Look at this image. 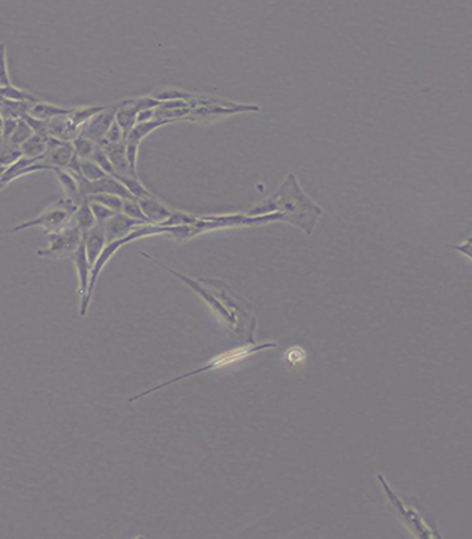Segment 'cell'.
Instances as JSON below:
<instances>
[{
  "label": "cell",
  "mask_w": 472,
  "mask_h": 539,
  "mask_svg": "<svg viewBox=\"0 0 472 539\" xmlns=\"http://www.w3.org/2000/svg\"><path fill=\"white\" fill-rule=\"evenodd\" d=\"M77 206L69 201L68 198L57 201L56 204H52L47 210H44V213L39 215L36 219H31L29 222H24L15 228L9 231V234H14V232H20L26 228L31 227H42L45 229L47 234H51V232H56L62 228H65L69 222L72 220V216L76 215Z\"/></svg>",
  "instance_id": "obj_1"
},
{
  "label": "cell",
  "mask_w": 472,
  "mask_h": 539,
  "mask_svg": "<svg viewBox=\"0 0 472 539\" xmlns=\"http://www.w3.org/2000/svg\"><path fill=\"white\" fill-rule=\"evenodd\" d=\"M48 240H50L48 247L39 250L38 255L44 258H51V259H60V258L73 255V253H76L81 246L84 237H83V232L69 222L65 228L48 234Z\"/></svg>",
  "instance_id": "obj_2"
},
{
  "label": "cell",
  "mask_w": 472,
  "mask_h": 539,
  "mask_svg": "<svg viewBox=\"0 0 472 539\" xmlns=\"http://www.w3.org/2000/svg\"><path fill=\"white\" fill-rule=\"evenodd\" d=\"M275 346H276V343H266V345H258V346L252 345V346H248V347H240V350H236V351H231V352L222 354L220 357H217L216 359H213L212 363H208L207 366H204V367H201V368H196V370H194V372H189V373H186V375L178 376V378H176V379H173V380H168V382H164V384L157 385V387H155V388H152V389H147V391H144V393H141V394H138V396L132 397L129 401L132 403V401L138 400V398H141V397H144V396H149V394L155 393V391H157V389H162L164 387H168V385H171V384H176V382H178V380L186 379V378H191V376H195V375H199V373H203V372H208V370H213V368H217V367L229 366V364H233V363H237L238 359L245 358V357H248V355H250V354L258 352V351H261V350H267V347H275Z\"/></svg>",
  "instance_id": "obj_3"
},
{
  "label": "cell",
  "mask_w": 472,
  "mask_h": 539,
  "mask_svg": "<svg viewBox=\"0 0 472 539\" xmlns=\"http://www.w3.org/2000/svg\"><path fill=\"white\" fill-rule=\"evenodd\" d=\"M378 478H380L384 490L388 494V498H390L393 505L399 510V512H401V515L403 517L405 522L409 524V527H411V529L414 531V533L417 536H422V538H432V536H435V538H439L438 532L432 531V527L427 526V522L424 520V517H423L422 512H420L417 508H406V506L403 505V502L399 499V496L394 494V491L390 487H388V484L384 481V478L381 477V475Z\"/></svg>",
  "instance_id": "obj_4"
},
{
  "label": "cell",
  "mask_w": 472,
  "mask_h": 539,
  "mask_svg": "<svg viewBox=\"0 0 472 539\" xmlns=\"http://www.w3.org/2000/svg\"><path fill=\"white\" fill-rule=\"evenodd\" d=\"M119 107H120V102L107 105V108L98 113L96 115H93V117L83 126L80 135L86 136V138L92 140L93 143H96L99 145L105 140V135H107L111 124L114 123L115 113H117Z\"/></svg>",
  "instance_id": "obj_5"
},
{
  "label": "cell",
  "mask_w": 472,
  "mask_h": 539,
  "mask_svg": "<svg viewBox=\"0 0 472 539\" xmlns=\"http://www.w3.org/2000/svg\"><path fill=\"white\" fill-rule=\"evenodd\" d=\"M72 141H60L50 136L47 152L42 154V162L51 168V171L66 170L73 157Z\"/></svg>",
  "instance_id": "obj_6"
},
{
  "label": "cell",
  "mask_w": 472,
  "mask_h": 539,
  "mask_svg": "<svg viewBox=\"0 0 472 539\" xmlns=\"http://www.w3.org/2000/svg\"><path fill=\"white\" fill-rule=\"evenodd\" d=\"M73 262H76V268L78 271V278H80V297H81V309L80 315L81 318H84L87 313V291H89V283H90V276H92V267L89 264L87 255H86V247H84V241L81 243V246L78 250L73 253Z\"/></svg>",
  "instance_id": "obj_7"
},
{
  "label": "cell",
  "mask_w": 472,
  "mask_h": 539,
  "mask_svg": "<svg viewBox=\"0 0 472 539\" xmlns=\"http://www.w3.org/2000/svg\"><path fill=\"white\" fill-rule=\"evenodd\" d=\"M144 224H145V222L132 219L129 216L123 215L122 211H119V213H115L111 219H108L107 222H105V224L102 225V228L105 231V237H107V243H111V241H115V240H120V238L126 237L135 228H138V227H141Z\"/></svg>",
  "instance_id": "obj_8"
},
{
  "label": "cell",
  "mask_w": 472,
  "mask_h": 539,
  "mask_svg": "<svg viewBox=\"0 0 472 539\" xmlns=\"http://www.w3.org/2000/svg\"><path fill=\"white\" fill-rule=\"evenodd\" d=\"M105 245H107V237H105V231L102 225H96L90 232H87V234L84 236V247H86V255H87L90 267H93L94 262L98 261Z\"/></svg>",
  "instance_id": "obj_9"
},
{
  "label": "cell",
  "mask_w": 472,
  "mask_h": 539,
  "mask_svg": "<svg viewBox=\"0 0 472 539\" xmlns=\"http://www.w3.org/2000/svg\"><path fill=\"white\" fill-rule=\"evenodd\" d=\"M136 201H138L143 213L149 222H159L161 224V222H165L166 219H170L171 215L174 213V211H171L170 208H166L165 206H162L155 196L140 198Z\"/></svg>",
  "instance_id": "obj_10"
},
{
  "label": "cell",
  "mask_w": 472,
  "mask_h": 539,
  "mask_svg": "<svg viewBox=\"0 0 472 539\" xmlns=\"http://www.w3.org/2000/svg\"><path fill=\"white\" fill-rule=\"evenodd\" d=\"M50 135L48 134H34L30 138L20 147L23 157L27 159H42V154L47 152Z\"/></svg>",
  "instance_id": "obj_11"
},
{
  "label": "cell",
  "mask_w": 472,
  "mask_h": 539,
  "mask_svg": "<svg viewBox=\"0 0 472 539\" xmlns=\"http://www.w3.org/2000/svg\"><path fill=\"white\" fill-rule=\"evenodd\" d=\"M71 222L83 232V237L98 225V222H96V219H94V215H93L90 206H89L87 199H84L83 203L78 206L76 215L72 216Z\"/></svg>",
  "instance_id": "obj_12"
},
{
  "label": "cell",
  "mask_w": 472,
  "mask_h": 539,
  "mask_svg": "<svg viewBox=\"0 0 472 539\" xmlns=\"http://www.w3.org/2000/svg\"><path fill=\"white\" fill-rule=\"evenodd\" d=\"M55 173L57 174V177L60 180V183L63 186V190H65V194H66V198L69 201H72V203L78 207L83 203V201L86 199V196L83 195L81 189H80V185L77 182V178L73 177L66 170H57Z\"/></svg>",
  "instance_id": "obj_13"
},
{
  "label": "cell",
  "mask_w": 472,
  "mask_h": 539,
  "mask_svg": "<svg viewBox=\"0 0 472 539\" xmlns=\"http://www.w3.org/2000/svg\"><path fill=\"white\" fill-rule=\"evenodd\" d=\"M69 113H71V110L57 107V105L47 103V102H36V103L31 105L29 115L30 117L42 120V122H50L52 119L62 117V115H66Z\"/></svg>",
  "instance_id": "obj_14"
},
{
  "label": "cell",
  "mask_w": 472,
  "mask_h": 539,
  "mask_svg": "<svg viewBox=\"0 0 472 539\" xmlns=\"http://www.w3.org/2000/svg\"><path fill=\"white\" fill-rule=\"evenodd\" d=\"M34 134L35 132L31 131V128L27 124V122H24L23 119H20L18 123H17V128L14 129L13 134H10L8 141L3 143V145L6 144V145H10V147H15V149H20V147L23 145Z\"/></svg>",
  "instance_id": "obj_15"
},
{
  "label": "cell",
  "mask_w": 472,
  "mask_h": 539,
  "mask_svg": "<svg viewBox=\"0 0 472 539\" xmlns=\"http://www.w3.org/2000/svg\"><path fill=\"white\" fill-rule=\"evenodd\" d=\"M73 144V152H76V156L81 161H89L93 157L94 152L98 149V144L93 143L92 140L86 138V136L78 135L76 140L72 141Z\"/></svg>",
  "instance_id": "obj_16"
},
{
  "label": "cell",
  "mask_w": 472,
  "mask_h": 539,
  "mask_svg": "<svg viewBox=\"0 0 472 539\" xmlns=\"http://www.w3.org/2000/svg\"><path fill=\"white\" fill-rule=\"evenodd\" d=\"M80 173L84 178L87 180V182H96V180L108 175V174H105L102 168L96 162H93L92 159H89V161L80 159Z\"/></svg>",
  "instance_id": "obj_17"
},
{
  "label": "cell",
  "mask_w": 472,
  "mask_h": 539,
  "mask_svg": "<svg viewBox=\"0 0 472 539\" xmlns=\"http://www.w3.org/2000/svg\"><path fill=\"white\" fill-rule=\"evenodd\" d=\"M86 199L87 201H93V203H99V204H102L105 207H108L113 211H115V213H119V211H122L123 199L119 198V196L107 195V194H93V195L86 196Z\"/></svg>",
  "instance_id": "obj_18"
},
{
  "label": "cell",
  "mask_w": 472,
  "mask_h": 539,
  "mask_svg": "<svg viewBox=\"0 0 472 539\" xmlns=\"http://www.w3.org/2000/svg\"><path fill=\"white\" fill-rule=\"evenodd\" d=\"M122 213L129 216L132 219H136V220H141V222H149L147 220V217L144 216L143 210L138 204V201L136 199H123V206H122Z\"/></svg>",
  "instance_id": "obj_19"
},
{
  "label": "cell",
  "mask_w": 472,
  "mask_h": 539,
  "mask_svg": "<svg viewBox=\"0 0 472 539\" xmlns=\"http://www.w3.org/2000/svg\"><path fill=\"white\" fill-rule=\"evenodd\" d=\"M89 206H90V208L93 211L94 219H96V222H98V225H103L105 222H107L108 219H111L115 215V211H113L111 208L105 207V206H102L99 203H93V201H89Z\"/></svg>",
  "instance_id": "obj_20"
},
{
  "label": "cell",
  "mask_w": 472,
  "mask_h": 539,
  "mask_svg": "<svg viewBox=\"0 0 472 539\" xmlns=\"http://www.w3.org/2000/svg\"><path fill=\"white\" fill-rule=\"evenodd\" d=\"M92 161H93V162H96V164L102 168L105 174H108V175H111V177H115V171H114V168H113V165H111V162H110V159H108L107 153H105L103 149H101L99 145H98L96 152H94V154H93V157H92Z\"/></svg>",
  "instance_id": "obj_21"
},
{
  "label": "cell",
  "mask_w": 472,
  "mask_h": 539,
  "mask_svg": "<svg viewBox=\"0 0 472 539\" xmlns=\"http://www.w3.org/2000/svg\"><path fill=\"white\" fill-rule=\"evenodd\" d=\"M13 86L9 80L8 66H6V44L0 42V87Z\"/></svg>",
  "instance_id": "obj_22"
},
{
  "label": "cell",
  "mask_w": 472,
  "mask_h": 539,
  "mask_svg": "<svg viewBox=\"0 0 472 539\" xmlns=\"http://www.w3.org/2000/svg\"><path fill=\"white\" fill-rule=\"evenodd\" d=\"M122 141H124L123 131H122L120 126L117 124V122L114 120V123L111 124V128L108 129L107 135H105V140L99 145H102V144H119Z\"/></svg>",
  "instance_id": "obj_23"
},
{
  "label": "cell",
  "mask_w": 472,
  "mask_h": 539,
  "mask_svg": "<svg viewBox=\"0 0 472 539\" xmlns=\"http://www.w3.org/2000/svg\"><path fill=\"white\" fill-rule=\"evenodd\" d=\"M2 132H3V117L0 114V140H2Z\"/></svg>",
  "instance_id": "obj_24"
},
{
  "label": "cell",
  "mask_w": 472,
  "mask_h": 539,
  "mask_svg": "<svg viewBox=\"0 0 472 539\" xmlns=\"http://www.w3.org/2000/svg\"><path fill=\"white\" fill-rule=\"evenodd\" d=\"M8 170V166H3L2 164H0V177H2V174Z\"/></svg>",
  "instance_id": "obj_25"
}]
</instances>
